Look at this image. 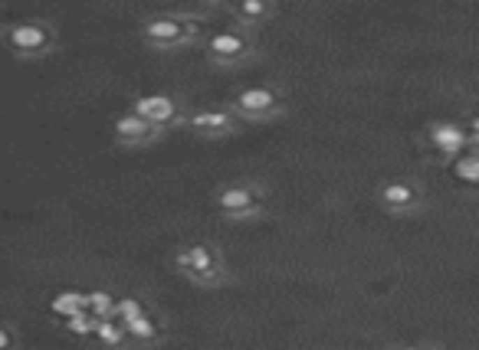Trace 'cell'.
Returning <instances> with one entry per match:
<instances>
[{"label": "cell", "instance_id": "5bb4252c", "mask_svg": "<svg viewBox=\"0 0 479 350\" xmlns=\"http://www.w3.org/2000/svg\"><path fill=\"white\" fill-rule=\"evenodd\" d=\"M381 197L388 206H407V203H414V190H411L407 183H388Z\"/></svg>", "mask_w": 479, "mask_h": 350}, {"label": "cell", "instance_id": "9c48e42d", "mask_svg": "<svg viewBox=\"0 0 479 350\" xmlns=\"http://www.w3.org/2000/svg\"><path fill=\"white\" fill-rule=\"evenodd\" d=\"M86 308V295L82 291H59V295L50 301V311L59 314V318H69V314H76V311Z\"/></svg>", "mask_w": 479, "mask_h": 350}, {"label": "cell", "instance_id": "52a82bcc", "mask_svg": "<svg viewBox=\"0 0 479 350\" xmlns=\"http://www.w3.org/2000/svg\"><path fill=\"white\" fill-rule=\"evenodd\" d=\"M145 33L152 36L154 43H177L184 36V23L177 20V17H158L145 26Z\"/></svg>", "mask_w": 479, "mask_h": 350}, {"label": "cell", "instance_id": "30bf717a", "mask_svg": "<svg viewBox=\"0 0 479 350\" xmlns=\"http://www.w3.org/2000/svg\"><path fill=\"white\" fill-rule=\"evenodd\" d=\"M98 321H102L98 314H92L89 308H82V311H76V314L66 318V328L73 330V334H79V337H89V334H96Z\"/></svg>", "mask_w": 479, "mask_h": 350}, {"label": "cell", "instance_id": "4fadbf2b", "mask_svg": "<svg viewBox=\"0 0 479 350\" xmlns=\"http://www.w3.org/2000/svg\"><path fill=\"white\" fill-rule=\"evenodd\" d=\"M96 337L102 340V344H119V340L125 337V324L115 318H102L96 328Z\"/></svg>", "mask_w": 479, "mask_h": 350}, {"label": "cell", "instance_id": "e0dca14e", "mask_svg": "<svg viewBox=\"0 0 479 350\" xmlns=\"http://www.w3.org/2000/svg\"><path fill=\"white\" fill-rule=\"evenodd\" d=\"M142 314V305L135 301V298H121V301H115V311H112V318L121 321V324H128L131 318H138Z\"/></svg>", "mask_w": 479, "mask_h": 350}, {"label": "cell", "instance_id": "5b68a950", "mask_svg": "<svg viewBox=\"0 0 479 350\" xmlns=\"http://www.w3.org/2000/svg\"><path fill=\"white\" fill-rule=\"evenodd\" d=\"M217 203L223 213H233V216H237V213H250L253 206H256V193L246 190V187H227V190L217 197Z\"/></svg>", "mask_w": 479, "mask_h": 350}, {"label": "cell", "instance_id": "9a60e30c", "mask_svg": "<svg viewBox=\"0 0 479 350\" xmlns=\"http://www.w3.org/2000/svg\"><path fill=\"white\" fill-rule=\"evenodd\" d=\"M86 308L92 311V314H98V318H112L115 301H112L109 291H92V295H86Z\"/></svg>", "mask_w": 479, "mask_h": 350}, {"label": "cell", "instance_id": "2e32d148", "mask_svg": "<svg viewBox=\"0 0 479 350\" xmlns=\"http://www.w3.org/2000/svg\"><path fill=\"white\" fill-rule=\"evenodd\" d=\"M125 330H128L131 337H138V340H152L154 337V321L145 318V314H138V318H131L128 324H125Z\"/></svg>", "mask_w": 479, "mask_h": 350}, {"label": "cell", "instance_id": "8fae6325", "mask_svg": "<svg viewBox=\"0 0 479 350\" xmlns=\"http://www.w3.org/2000/svg\"><path fill=\"white\" fill-rule=\"evenodd\" d=\"M191 125L197 131H223L230 125V115H223V112H197V115H191Z\"/></svg>", "mask_w": 479, "mask_h": 350}, {"label": "cell", "instance_id": "3957f363", "mask_svg": "<svg viewBox=\"0 0 479 350\" xmlns=\"http://www.w3.org/2000/svg\"><path fill=\"white\" fill-rule=\"evenodd\" d=\"M46 40H50V33L43 26H36V23H20V26H13L10 30V43L23 53H33V50H43Z\"/></svg>", "mask_w": 479, "mask_h": 350}, {"label": "cell", "instance_id": "7a4b0ae2", "mask_svg": "<svg viewBox=\"0 0 479 350\" xmlns=\"http://www.w3.org/2000/svg\"><path fill=\"white\" fill-rule=\"evenodd\" d=\"M177 266L187 268V272L197 278H207V275H214V252H210L207 245H191L187 252L177 255Z\"/></svg>", "mask_w": 479, "mask_h": 350}, {"label": "cell", "instance_id": "44dd1931", "mask_svg": "<svg viewBox=\"0 0 479 350\" xmlns=\"http://www.w3.org/2000/svg\"><path fill=\"white\" fill-rule=\"evenodd\" d=\"M237 3H243V0H237Z\"/></svg>", "mask_w": 479, "mask_h": 350}, {"label": "cell", "instance_id": "ba28073f", "mask_svg": "<svg viewBox=\"0 0 479 350\" xmlns=\"http://www.w3.org/2000/svg\"><path fill=\"white\" fill-rule=\"evenodd\" d=\"M434 144L443 151V154H457V151L466 144V135L453 125H440V128H434Z\"/></svg>", "mask_w": 479, "mask_h": 350}, {"label": "cell", "instance_id": "277c9868", "mask_svg": "<svg viewBox=\"0 0 479 350\" xmlns=\"http://www.w3.org/2000/svg\"><path fill=\"white\" fill-rule=\"evenodd\" d=\"M154 128L148 118H142L138 112H131V115H121L119 121H115V135H119L121 141H145L148 135H154Z\"/></svg>", "mask_w": 479, "mask_h": 350}, {"label": "cell", "instance_id": "6da1fadb", "mask_svg": "<svg viewBox=\"0 0 479 350\" xmlns=\"http://www.w3.org/2000/svg\"><path fill=\"white\" fill-rule=\"evenodd\" d=\"M135 112L142 118H148L152 125H168V121L175 118V102L168 96H145V98H138Z\"/></svg>", "mask_w": 479, "mask_h": 350}, {"label": "cell", "instance_id": "8992f818", "mask_svg": "<svg viewBox=\"0 0 479 350\" xmlns=\"http://www.w3.org/2000/svg\"><path fill=\"white\" fill-rule=\"evenodd\" d=\"M272 105H276V96H272L270 89H246L237 98V108L246 112V115H266Z\"/></svg>", "mask_w": 479, "mask_h": 350}, {"label": "cell", "instance_id": "7c38bea8", "mask_svg": "<svg viewBox=\"0 0 479 350\" xmlns=\"http://www.w3.org/2000/svg\"><path fill=\"white\" fill-rule=\"evenodd\" d=\"M210 53L214 56H240L243 53V40L233 36V33H217V36L210 40Z\"/></svg>", "mask_w": 479, "mask_h": 350}, {"label": "cell", "instance_id": "ffe728a7", "mask_svg": "<svg viewBox=\"0 0 479 350\" xmlns=\"http://www.w3.org/2000/svg\"><path fill=\"white\" fill-rule=\"evenodd\" d=\"M3 347H10V334H7V330L0 328V350H3Z\"/></svg>", "mask_w": 479, "mask_h": 350}, {"label": "cell", "instance_id": "d6986e66", "mask_svg": "<svg viewBox=\"0 0 479 350\" xmlns=\"http://www.w3.org/2000/svg\"><path fill=\"white\" fill-rule=\"evenodd\" d=\"M240 7H243V13H246V17H260V13L266 10V7H263V0H243Z\"/></svg>", "mask_w": 479, "mask_h": 350}, {"label": "cell", "instance_id": "ac0fdd59", "mask_svg": "<svg viewBox=\"0 0 479 350\" xmlns=\"http://www.w3.org/2000/svg\"><path fill=\"white\" fill-rule=\"evenodd\" d=\"M457 177L466 183H479V158H459L457 160Z\"/></svg>", "mask_w": 479, "mask_h": 350}]
</instances>
